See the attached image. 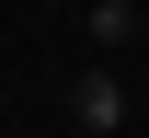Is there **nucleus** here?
Returning a JSON list of instances; mask_svg holds the SVG:
<instances>
[{"label":"nucleus","mask_w":149,"mask_h":138,"mask_svg":"<svg viewBox=\"0 0 149 138\" xmlns=\"http://www.w3.org/2000/svg\"><path fill=\"white\" fill-rule=\"evenodd\" d=\"M69 115L92 127V138H115V127H126V81H115V69H80V92H69Z\"/></svg>","instance_id":"nucleus-1"},{"label":"nucleus","mask_w":149,"mask_h":138,"mask_svg":"<svg viewBox=\"0 0 149 138\" xmlns=\"http://www.w3.org/2000/svg\"><path fill=\"white\" fill-rule=\"evenodd\" d=\"M138 35V0H92V46H126Z\"/></svg>","instance_id":"nucleus-2"}]
</instances>
